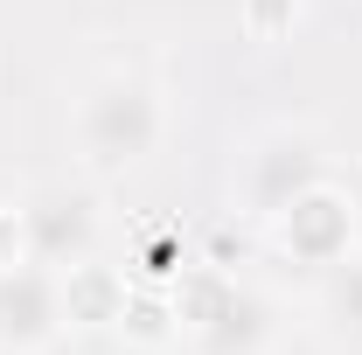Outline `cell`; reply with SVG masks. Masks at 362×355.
<instances>
[{"mask_svg":"<svg viewBox=\"0 0 362 355\" xmlns=\"http://www.w3.org/2000/svg\"><path fill=\"white\" fill-rule=\"evenodd\" d=\"M70 133H77V153H84L90 175H126V168H139L160 146L168 105H160V91L146 84L139 70H105V77L84 84Z\"/></svg>","mask_w":362,"mask_h":355,"instance_id":"1","label":"cell"},{"mask_svg":"<svg viewBox=\"0 0 362 355\" xmlns=\"http://www.w3.org/2000/svg\"><path fill=\"white\" fill-rule=\"evenodd\" d=\"M237 188H244V202L272 223L279 209H293L307 188H320L314 139H307V133H265V139H251V153H244V168H237Z\"/></svg>","mask_w":362,"mask_h":355,"instance_id":"5","label":"cell"},{"mask_svg":"<svg viewBox=\"0 0 362 355\" xmlns=\"http://www.w3.org/2000/svg\"><path fill=\"white\" fill-rule=\"evenodd\" d=\"M188 342L195 355H265L279 342V307L258 286H216L188 307Z\"/></svg>","mask_w":362,"mask_h":355,"instance_id":"4","label":"cell"},{"mask_svg":"<svg viewBox=\"0 0 362 355\" xmlns=\"http://www.w3.org/2000/svg\"><path fill=\"white\" fill-rule=\"evenodd\" d=\"M21 237H28V258H42L56 272L90 265V251H98V202H90V188L42 181L21 202Z\"/></svg>","mask_w":362,"mask_h":355,"instance_id":"3","label":"cell"},{"mask_svg":"<svg viewBox=\"0 0 362 355\" xmlns=\"http://www.w3.org/2000/svg\"><path fill=\"white\" fill-rule=\"evenodd\" d=\"M320 320L341 349H362V251H341L320 279Z\"/></svg>","mask_w":362,"mask_h":355,"instance_id":"7","label":"cell"},{"mask_svg":"<svg viewBox=\"0 0 362 355\" xmlns=\"http://www.w3.org/2000/svg\"><path fill=\"white\" fill-rule=\"evenodd\" d=\"M70 327V293L63 272L42 258L0 265V355H35Z\"/></svg>","mask_w":362,"mask_h":355,"instance_id":"2","label":"cell"},{"mask_svg":"<svg viewBox=\"0 0 362 355\" xmlns=\"http://www.w3.org/2000/svg\"><path fill=\"white\" fill-rule=\"evenodd\" d=\"M272 223H279V237H286L307 265H334V258L349 251V209L327 195V181H320V188H307L293 209H279Z\"/></svg>","mask_w":362,"mask_h":355,"instance_id":"6","label":"cell"}]
</instances>
